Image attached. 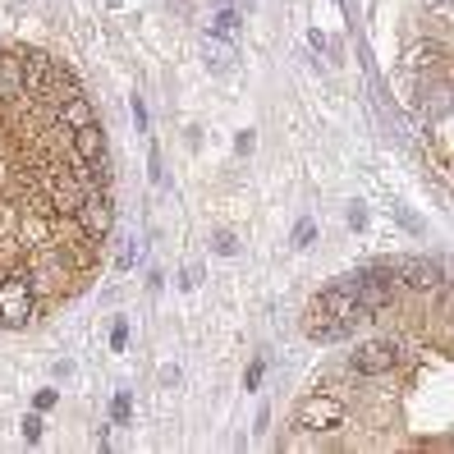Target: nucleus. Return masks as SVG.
<instances>
[{
  "mask_svg": "<svg viewBox=\"0 0 454 454\" xmlns=\"http://www.w3.org/2000/svg\"><path fill=\"white\" fill-rule=\"evenodd\" d=\"M349 422V399L340 390H312L299 409H294V436H322Z\"/></svg>",
  "mask_w": 454,
  "mask_h": 454,
  "instance_id": "nucleus-1",
  "label": "nucleus"
},
{
  "mask_svg": "<svg viewBox=\"0 0 454 454\" xmlns=\"http://www.w3.org/2000/svg\"><path fill=\"white\" fill-rule=\"evenodd\" d=\"M390 276L395 285H409L418 294H441L445 289V266L432 257H404V262H390Z\"/></svg>",
  "mask_w": 454,
  "mask_h": 454,
  "instance_id": "nucleus-2",
  "label": "nucleus"
},
{
  "mask_svg": "<svg viewBox=\"0 0 454 454\" xmlns=\"http://www.w3.org/2000/svg\"><path fill=\"white\" fill-rule=\"evenodd\" d=\"M395 367H399V344L395 340H367L349 354L354 377H390Z\"/></svg>",
  "mask_w": 454,
  "mask_h": 454,
  "instance_id": "nucleus-3",
  "label": "nucleus"
},
{
  "mask_svg": "<svg viewBox=\"0 0 454 454\" xmlns=\"http://www.w3.org/2000/svg\"><path fill=\"white\" fill-rule=\"evenodd\" d=\"M202 51H207V60H211V69H216V74H225V69L234 65V46H230L225 37H216V33H207Z\"/></svg>",
  "mask_w": 454,
  "mask_h": 454,
  "instance_id": "nucleus-4",
  "label": "nucleus"
},
{
  "mask_svg": "<svg viewBox=\"0 0 454 454\" xmlns=\"http://www.w3.org/2000/svg\"><path fill=\"white\" fill-rule=\"evenodd\" d=\"M312 239H317V221H299V225H294V248H312Z\"/></svg>",
  "mask_w": 454,
  "mask_h": 454,
  "instance_id": "nucleus-5",
  "label": "nucleus"
},
{
  "mask_svg": "<svg viewBox=\"0 0 454 454\" xmlns=\"http://www.w3.org/2000/svg\"><path fill=\"white\" fill-rule=\"evenodd\" d=\"M234 28H239V14H234V10H221L216 23H211V33H216V37H230Z\"/></svg>",
  "mask_w": 454,
  "mask_h": 454,
  "instance_id": "nucleus-6",
  "label": "nucleus"
},
{
  "mask_svg": "<svg viewBox=\"0 0 454 454\" xmlns=\"http://www.w3.org/2000/svg\"><path fill=\"white\" fill-rule=\"evenodd\" d=\"M111 413H115V422H129V413H133L129 395H120V399H115V409H111Z\"/></svg>",
  "mask_w": 454,
  "mask_h": 454,
  "instance_id": "nucleus-7",
  "label": "nucleus"
},
{
  "mask_svg": "<svg viewBox=\"0 0 454 454\" xmlns=\"http://www.w3.org/2000/svg\"><path fill=\"white\" fill-rule=\"evenodd\" d=\"M23 436H28V441H42V418H37V413L23 422Z\"/></svg>",
  "mask_w": 454,
  "mask_h": 454,
  "instance_id": "nucleus-8",
  "label": "nucleus"
},
{
  "mask_svg": "<svg viewBox=\"0 0 454 454\" xmlns=\"http://www.w3.org/2000/svg\"><path fill=\"white\" fill-rule=\"evenodd\" d=\"M111 344H115V349H124V344H129V326H124V322L111 331Z\"/></svg>",
  "mask_w": 454,
  "mask_h": 454,
  "instance_id": "nucleus-9",
  "label": "nucleus"
},
{
  "mask_svg": "<svg viewBox=\"0 0 454 454\" xmlns=\"http://www.w3.org/2000/svg\"><path fill=\"white\" fill-rule=\"evenodd\" d=\"M216 253H225V257L234 253V234H216Z\"/></svg>",
  "mask_w": 454,
  "mask_h": 454,
  "instance_id": "nucleus-10",
  "label": "nucleus"
},
{
  "mask_svg": "<svg viewBox=\"0 0 454 454\" xmlns=\"http://www.w3.org/2000/svg\"><path fill=\"white\" fill-rule=\"evenodd\" d=\"M262 372H266V363H253V367H248V390H257V381H262Z\"/></svg>",
  "mask_w": 454,
  "mask_h": 454,
  "instance_id": "nucleus-11",
  "label": "nucleus"
},
{
  "mask_svg": "<svg viewBox=\"0 0 454 454\" xmlns=\"http://www.w3.org/2000/svg\"><path fill=\"white\" fill-rule=\"evenodd\" d=\"M37 409H56V390H42L37 395Z\"/></svg>",
  "mask_w": 454,
  "mask_h": 454,
  "instance_id": "nucleus-12",
  "label": "nucleus"
},
{
  "mask_svg": "<svg viewBox=\"0 0 454 454\" xmlns=\"http://www.w3.org/2000/svg\"><path fill=\"white\" fill-rule=\"evenodd\" d=\"M133 120H138V129H147V111H143V101L133 97Z\"/></svg>",
  "mask_w": 454,
  "mask_h": 454,
  "instance_id": "nucleus-13",
  "label": "nucleus"
}]
</instances>
